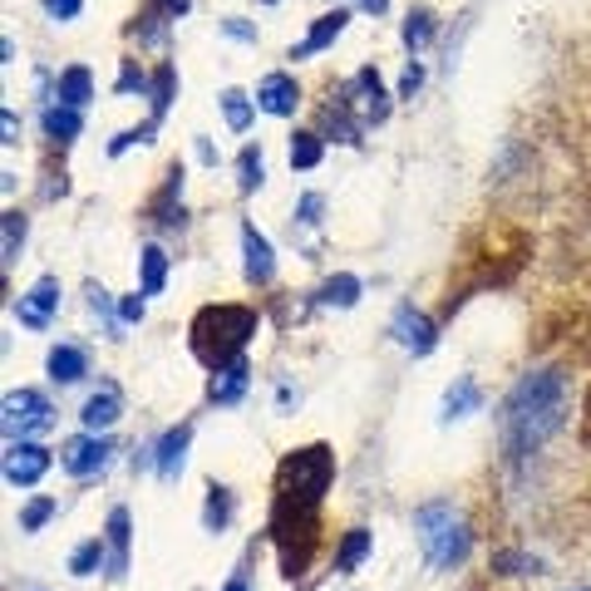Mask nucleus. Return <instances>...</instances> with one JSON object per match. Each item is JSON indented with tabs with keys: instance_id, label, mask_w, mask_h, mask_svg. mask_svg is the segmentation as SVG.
I'll return each mask as SVG.
<instances>
[{
	"instance_id": "412c9836",
	"label": "nucleus",
	"mask_w": 591,
	"mask_h": 591,
	"mask_svg": "<svg viewBox=\"0 0 591 591\" xmlns=\"http://www.w3.org/2000/svg\"><path fill=\"white\" fill-rule=\"evenodd\" d=\"M39 124H45V134L59 138V143H74V138L84 134V114H79L74 104H49L45 114H39Z\"/></svg>"
},
{
	"instance_id": "9d476101",
	"label": "nucleus",
	"mask_w": 591,
	"mask_h": 591,
	"mask_svg": "<svg viewBox=\"0 0 591 591\" xmlns=\"http://www.w3.org/2000/svg\"><path fill=\"white\" fill-rule=\"evenodd\" d=\"M390 335L399 340V350H409V355H429L433 345H439V325L424 311H414V305H399V311H394Z\"/></svg>"
},
{
	"instance_id": "393cba45",
	"label": "nucleus",
	"mask_w": 591,
	"mask_h": 591,
	"mask_svg": "<svg viewBox=\"0 0 591 591\" xmlns=\"http://www.w3.org/2000/svg\"><path fill=\"white\" fill-rule=\"evenodd\" d=\"M232 508H236L232 493H227L222 483H212V488H207V508H202V528L207 532H222L227 522H232Z\"/></svg>"
},
{
	"instance_id": "423d86ee",
	"label": "nucleus",
	"mask_w": 591,
	"mask_h": 591,
	"mask_svg": "<svg viewBox=\"0 0 591 591\" xmlns=\"http://www.w3.org/2000/svg\"><path fill=\"white\" fill-rule=\"evenodd\" d=\"M108 459H114V443H108L104 433H74V439H65V449H59V468H65L69 478H94V473L108 468Z\"/></svg>"
},
{
	"instance_id": "0eeeda50",
	"label": "nucleus",
	"mask_w": 591,
	"mask_h": 591,
	"mask_svg": "<svg viewBox=\"0 0 591 591\" xmlns=\"http://www.w3.org/2000/svg\"><path fill=\"white\" fill-rule=\"evenodd\" d=\"M340 99L355 108V114H360V124H384V118H390V94H384L380 69H374V65L355 69V79L340 89Z\"/></svg>"
},
{
	"instance_id": "72a5a7b5",
	"label": "nucleus",
	"mask_w": 591,
	"mask_h": 591,
	"mask_svg": "<svg viewBox=\"0 0 591 591\" xmlns=\"http://www.w3.org/2000/svg\"><path fill=\"white\" fill-rule=\"evenodd\" d=\"M118 94H134V89H143V69L134 65V59H124V69H118Z\"/></svg>"
},
{
	"instance_id": "4468645a",
	"label": "nucleus",
	"mask_w": 591,
	"mask_h": 591,
	"mask_svg": "<svg viewBox=\"0 0 591 591\" xmlns=\"http://www.w3.org/2000/svg\"><path fill=\"white\" fill-rule=\"evenodd\" d=\"M187 443H193V424H177V429H167L163 439H158L153 468L163 483H177V473H183V463H187Z\"/></svg>"
},
{
	"instance_id": "a211bd4d",
	"label": "nucleus",
	"mask_w": 591,
	"mask_h": 591,
	"mask_svg": "<svg viewBox=\"0 0 591 591\" xmlns=\"http://www.w3.org/2000/svg\"><path fill=\"white\" fill-rule=\"evenodd\" d=\"M128 537H134V532H128V508H114L108 512V528H104V542H108V577H124L128 571Z\"/></svg>"
},
{
	"instance_id": "2f4dec72",
	"label": "nucleus",
	"mask_w": 591,
	"mask_h": 591,
	"mask_svg": "<svg viewBox=\"0 0 591 591\" xmlns=\"http://www.w3.org/2000/svg\"><path fill=\"white\" fill-rule=\"evenodd\" d=\"M399 35H404V45H409V49H424V45H429V35H433V10H409V20H404V30H399Z\"/></svg>"
},
{
	"instance_id": "7ed1b4c3",
	"label": "nucleus",
	"mask_w": 591,
	"mask_h": 591,
	"mask_svg": "<svg viewBox=\"0 0 591 591\" xmlns=\"http://www.w3.org/2000/svg\"><path fill=\"white\" fill-rule=\"evenodd\" d=\"M256 335L252 305H202L193 321V355L207 370H222L242 355V345Z\"/></svg>"
},
{
	"instance_id": "6e6552de",
	"label": "nucleus",
	"mask_w": 591,
	"mask_h": 591,
	"mask_svg": "<svg viewBox=\"0 0 591 591\" xmlns=\"http://www.w3.org/2000/svg\"><path fill=\"white\" fill-rule=\"evenodd\" d=\"M49 473V449H39L35 439H10L5 449V483L10 488H35Z\"/></svg>"
},
{
	"instance_id": "6ab92c4d",
	"label": "nucleus",
	"mask_w": 591,
	"mask_h": 591,
	"mask_svg": "<svg viewBox=\"0 0 591 591\" xmlns=\"http://www.w3.org/2000/svg\"><path fill=\"white\" fill-rule=\"evenodd\" d=\"M45 370H49V380L55 384H74V380H84L89 360H84L79 345H55V350L45 355Z\"/></svg>"
},
{
	"instance_id": "4be33fe9",
	"label": "nucleus",
	"mask_w": 591,
	"mask_h": 591,
	"mask_svg": "<svg viewBox=\"0 0 591 591\" xmlns=\"http://www.w3.org/2000/svg\"><path fill=\"white\" fill-rule=\"evenodd\" d=\"M55 99H59V104H74V108H84L89 99H94V74H89L84 65H69L65 74H59Z\"/></svg>"
},
{
	"instance_id": "79ce46f5",
	"label": "nucleus",
	"mask_w": 591,
	"mask_h": 591,
	"mask_svg": "<svg viewBox=\"0 0 591 591\" xmlns=\"http://www.w3.org/2000/svg\"><path fill=\"white\" fill-rule=\"evenodd\" d=\"M197 158H202V163H217V148L207 143V138H197Z\"/></svg>"
},
{
	"instance_id": "f704fd0d",
	"label": "nucleus",
	"mask_w": 591,
	"mask_h": 591,
	"mask_svg": "<svg viewBox=\"0 0 591 591\" xmlns=\"http://www.w3.org/2000/svg\"><path fill=\"white\" fill-rule=\"evenodd\" d=\"M143 311H148L143 296H124V301H118V321H124V325H138V321H143Z\"/></svg>"
},
{
	"instance_id": "dca6fc26",
	"label": "nucleus",
	"mask_w": 591,
	"mask_h": 591,
	"mask_svg": "<svg viewBox=\"0 0 591 591\" xmlns=\"http://www.w3.org/2000/svg\"><path fill=\"white\" fill-rule=\"evenodd\" d=\"M345 25H350V10H340V5L325 10V15L311 25V35H305L301 45H291V59H305V55H321V49H331L335 39H340Z\"/></svg>"
},
{
	"instance_id": "a878e982",
	"label": "nucleus",
	"mask_w": 591,
	"mask_h": 591,
	"mask_svg": "<svg viewBox=\"0 0 591 591\" xmlns=\"http://www.w3.org/2000/svg\"><path fill=\"white\" fill-rule=\"evenodd\" d=\"M148 94H153V124H163L167 104H173V94H177V69L173 65H158V74L148 79Z\"/></svg>"
},
{
	"instance_id": "b1692460",
	"label": "nucleus",
	"mask_w": 591,
	"mask_h": 591,
	"mask_svg": "<svg viewBox=\"0 0 591 591\" xmlns=\"http://www.w3.org/2000/svg\"><path fill=\"white\" fill-rule=\"evenodd\" d=\"M217 104H222V118H227V128H232V134H246V128H252L256 99H246L242 89H222V99H217Z\"/></svg>"
},
{
	"instance_id": "7c9ffc66",
	"label": "nucleus",
	"mask_w": 591,
	"mask_h": 591,
	"mask_svg": "<svg viewBox=\"0 0 591 591\" xmlns=\"http://www.w3.org/2000/svg\"><path fill=\"white\" fill-rule=\"evenodd\" d=\"M104 567V537H89L74 547V557H69V571L74 577H94V571Z\"/></svg>"
},
{
	"instance_id": "20e7f679",
	"label": "nucleus",
	"mask_w": 591,
	"mask_h": 591,
	"mask_svg": "<svg viewBox=\"0 0 591 591\" xmlns=\"http://www.w3.org/2000/svg\"><path fill=\"white\" fill-rule=\"evenodd\" d=\"M414 532H419V542H424V557L439 571H453L473 547V532L453 502H424V508L414 512Z\"/></svg>"
},
{
	"instance_id": "9b49d317",
	"label": "nucleus",
	"mask_w": 591,
	"mask_h": 591,
	"mask_svg": "<svg viewBox=\"0 0 591 591\" xmlns=\"http://www.w3.org/2000/svg\"><path fill=\"white\" fill-rule=\"evenodd\" d=\"M118 414H124V390H118L114 380H104L84 399L79 419H84V433H104V429H114V424H118Z\"/></svg>"
},
{
	"instance_id": "f03ea898",
	"label": "nucleus",
	"mask_w": 591,
	"mask_h": 591,
	"mask_svg": "<svg viewBox=\"0 0 591 591\" xmlns=\"http://www.w3.org/2000/svg\"><path fill=\"white\" fill-rule=\"evenodd\" d=\"M567 404H571V390H567V374L561 370L522 374V380L508 390L502 414H498L502 453H508V459H528V453H537L542 443L567 424Z\"/></svg>"
},
{
	"instance_id": "aec40b11",
	"label": "nucleus",
	"mask_w": 591,
	"mask_h": 591,
	"mask_svg": "<svg viewBox=\"0 0 591 591\" xmlns=\"http://www.w3.org/2000/svg\"><path fill=\"white\" fill-rule=\"evenodd\" d=\"M167 281V252L158 242H148L138 252V296H158Z\"/></svg>"
},
{
	"instance_id": "cd10ccee",
	"label": "nucleus",
	"mask_w": 591,
	"mask_h": 591,
	"mask_svg": "<svg viewBox=\"0 0 591 591\" xmlns=\"http://www.w3.org/2000/svg\"><path fill=\"white\" fill-rule=\"evenodd\" d=\"M364 557H370V532L350 528V532H345V542H340V557H335V567H340V571H360Z\"/></svg>"
},
{
	"instance_id": "c85d7f7f",
	"label": "nucleus",
	"mask_w": 591,
	"mask_h": 591,
	"mask_svg": "<svg viewBox=\"0 0 591 591\" xmlns=\"http://www.w3.org/2000/svg\"><path fill=\"white\" fill-rule=\"evenodd\" d=\"M321 153H325L321 134H296L291 138V167H301V173H311V167L321 163Z\"/></svg>"
},
{
	"instance_id": "4c0bfd02",
	"label": "nucleus",
	"mask_w": 591,
	"mask_h": 591,
	"mask_svg": "<svg viewBox=\"0 0 591 591\" xmlns=\"http://www.w3.org/2000/svg\"><path fill=\"white\" fill-rule=\"evenodd\" d=\"M84 10V0H45V15L49 20H74Z\"/></svg>"
},
{
	"instance_id": "ea45409f",
	"label": "nucleus",
	"mask_w": 591,
	"mask_h": 591,
	"mask_svg": "<svg viewBox=\"0 0 591 591\" xmlns=\"http://www.w3.org/2000/svg\"><path fill=\"white\" fill-rule=\"evenodd\" d=\"M0 143H20V118H15V108H0Z\"/></svg>"
},
{
	"instance_id": "2eb2a0df",
	"label": "nucleus",
	"mask_w": 591,
	"mask_h": 591,
	"mask_svg": "<svg viewBox=\"0 0 591 591\" xmlns=\"http://www.w3.org/2000/svg\"><path fill=\"white\" fill-rule=\"evenodd\" d=\"M483 409V390H478V380H468V374H459V380L443 390V399H439V424H453V419H468V414H478Z\"/></svg>"
},
{
	"instance_id": "58836bf2",
	"label": "nucleus",
	"mask_w": 591,
	"mask_h": 591,
	"mask_svg": "<svg viewBox=\"0 0 591 591\" xmlns=\"http://www.w3.org/2000/svg\"><path fill=\"white\" fill-rule=\"evenodd\" d=\"M419 84H424V69L409 65V69L399 74V99H414V94H419Z\"/></svg>"
},
{
	"instance_id": "f257e3e1",
	"label": "nucleus",
	"mask_w": 591,
	"mask_h": 591,
	"mask_svg": "<svg viewBox=\"0 0 591 591\" xmlns=\"http://www.w3.org/2000/svg\"><path fill=\"white\" fill-rule=\"evenodd\" d=\"M335 483V453L325 443L286 453L276 468V498H271V542L281 557V577H301L305 561L321 537V498Z\"/></svg>"
},
{
	"instance_id": "c9c22d12",
	"label": "nucleus",
	"mask_w": 591,
	"mask_h": 591,
	"mask_svg": "<svg viewBox=\"0 0 591 591\" xmlns=\"http://www.w3.org/2000/svg\"><path fill=\"white\" fill-rule=\"evenodd\" d=\"M321 197H315V193H305L301 197V207H296V222H301V227H315V222H321Z\"/></svg>"
},
{
	"instance_id": "bb28decb",
	"label": "nucleus",
	"mask_w": 591,
	"mask_h": 591,
	"mask_svg": "<svg viewBox=\"0 0 591 591\" xmlns=\"http://www.w3.org/2000/svg\"><path fill=\"white\" fill-rule=\"evenodd\" d=\"M20 246H25V217H20V212H5V217H0V262L15 266Z\"/></svg>"
},
{
	"instance_id": "f8f14e48",
	"label": "nucleus",
	"mask_w": 591,
	"mask_h": 591,
	"mask_svg": "<svg viewBox=\"0 0 591 591\" xmlns=\"http://www.w3.org/2000/svg\"><path fill=\"white\" fill-rule=\"evenodd\" d=\"M296 104H301V84H296L291 74H266L262 84H256V108L262 114H271V118H291L296 114Z\"/></svg>"
},
{
	"instance_id": "c03bdc74",
	"label": "nucleus",
	"mask_w": 591,
	"mask_h": 591,
	"mask_svg": "<svg viewBox=\"0 0 591 591\" xmlns=\"http://www.w3.org/2000/svg\"><path fill=\"white\" fill-rule=\"evenodd\" d=\"M222 591H252V587H246V581L242 577H232V581H227V587Z\"/></svg>"
},
{
	"instance_id": "e433bc0d",
	"label": "nucleus",
	"mask_w": 591,
	"mask_h": 591,
	"mask_svg": "<svg viewBox=\"0 0 591 591\" xmlns=\"http://www.w3.org/2000/svg\"><path fill=\"white\" fill-rule=\"evenodd\" d=\"M222 30H227L232 39H242V45H256V25H246L242 15H227V20H222Z\"/></svg>"
},
{
	"instance_id": "c756f323",
	"label": "nucleus",
	"mask_w": 591,
	"mask_h": 591,
	"mask_svg": "<svg viewBox=\"0 0 591 591\" xmlns=\"http://www.w3.org/2000/svg\"><path fill=\"white\" fill-rule=\"evenodd\" d=\"M236 187L242 193H256V187L266 183V163H262V148H242V158H236Z\"/></svg>"
},
{
	"instance_id": "f3484780",
	"label": "nucleus",
	"mask_w": 591,
	"mask_h": 591,
	"mask_svg": "<svg viewBox=\"0 0 591 591\" xmlns=\"http://www.w3.org/2000/svg\"><path fill=\"white\" fill-rule=\"evenodd\" d=\"M246 384H252V364L236 355L232 364L212 370V384H207V394H212V404H236V399L246 394Z\"/></svg>"
},
{
	"instance_id": "37998d69",
	"label": "nucleus",
	"mask_w": 591,
	"mask_h": 591,
	"mask_svg": "<svg viewBox=\"0 0 591 591\" xmlns=\"http://www.w3.org/2000/svg\"><path fill=\"white\" fill-rule=\"evenodd\" d=\"M360 10H370V15H384V10H390V0H360Z\"/></svg>"
},
{
	"instance_id": "a19ab883",
	"label": "nucleus",
	"mask_w": 591,
	"mask_h": 591,
	"mask_svg": "<svg viewBox=\"0 0 591 591\" xmlns=\"http://www.w3.org/2000/svg\"><path fill=\"white\" fill-rule=\"evenodd\" d=\"M89 305H94V315H108V311H114V301H108L104 286H89Z\"/></svg>"
},
{
	"instance_id": "5701e85b",
	"label": "nucleus",
	"mask_w": 591,
	"mask_h": 591,
	"mask_svg": "<svg viewBox=\"0 0 591 591\" xmlns=\"http://www.w3.org/2000/svg\"><path fill=\"white\" fill-rule=\"evenodd\" d=\"M360 276H350V271H340V276H331V281L321 286V291H315V301L321 305H340V311H350L355 301H360Z\"/></svg>"
},
{
	"instance_id": "1a4fd4ad",
	"label": "nucleus",
	"mask_w": 591,
	"mask_h": 591,
	"mask_svg": "<svg viewBox=\"0 0 591 591\" xmlns=\"http://www.w3.org/2000/svg\"><path fill=\"white\" fill-rule=\"evenodd\" d=\"M59 296H65L59 291V276H39V281L15 301V321L25 325V331H45L59 311Z\"/></svg>"
},
{
	"instance_id": "473e14b6",
	"label": "nucleus",
	"mask_w": 591,
	"mask_h": 591,
	"mask_svg": "<svg viewBox=\"0 0 591 591\" xmlns=\"http://www.w3.org/2000/svg\"><path fill=\"white\" fill-rule=\"evenodd\" d=\"M55 512H59V502H55V498H35V502H25V508H20V532H39L49 518H55Z\"/></svg>"
},
{
	"instance_id": "39448f33",
	"label": "nucleus",
	"mask_w": 591,
	"mask_h": 591,
	"mask_svg": "<svg viewBox=\"0 0 591 591\" xmlns=\"http://www.w3.org/2000/svg\"><path fill=\"white\" fill-rule=\"evenodd\" d=\"M0 424H5L10 439H30V433H45L49 424H55V404H49L39 390H30V384H25V390H10Z\"/></svg>"
},
{
	"instance_id": "a18cd8bd",
	"label": "nucleus",
	"mask_w": 591,
	"mask_h": 591,
	"mask_svg": "<svg viewBox=\"0 0 591 591\" xmlns=\"http://www.w3.org/2000/svg\"><path fill=\"white\" fill-rule=\"evenodd\" d=\"M262 5H276V0H262Z\"/></svg>"
},
{
	"instance_id": "ddd939ff",
	"label": "nucleus",
	"mask_w": 591,
	"mask_h": 591,
	"mask_svg": "<svg viewBox=\"0 0 591 591\" xmlns=\"http://www.w3.org/2000/svg\"><path fill=\"white\" fill-rule=\"evenodd\" d=\"M242 271H246V281L252 286H271V276H276V256H271V242H266L262 232H256L252 222H242Z\"/></svg>"
}]
</instances>
